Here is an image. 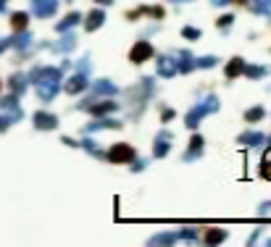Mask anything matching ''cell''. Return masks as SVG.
Masks as SVG:
<instances>
[{
    "label": "cell",
    "mask_w": 271,
    "mask_h": 247,
    "mask_svg": "<svg viewBox=\"0 0 271 247\" xmlns=\"http://www.w3.org/2000/svg\"><path fill=\"white\" fill-rule=\"evenodd\" d=\"M132 148H127V145H116L114 150H111V161H129L132 158Z\"/></svg>",
    "instance_id": "6da1fadb"
},
{
    "label": "cell",
    "mask_w": 271,
    "mask_h": 247,
    "mask_svg": "<svg viewBox=\"0 0 271 247\" xmlns=\"http://www.w3.org/2000/svg\"><path fill=\"white\" fill-rule=\"evenodd\" d=\"M147 56H150V48H147V45H142V48H135V50H132V61L147 58Z\"/></svg>",
    "instance_id": "7a4b0ae2"
}]
</instances>
